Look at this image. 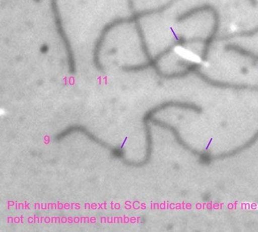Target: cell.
I'll return each instance as SVG.
<instances>
[{
	"instance_id": "obj_1",
	"label": "cell",
	"mask_w": 258,
	"mask_h": 232,
	"mask_svg": "<svg viewBox=\"0 0 258 232\" xmlns=\"http://www.w3.org/2000/svg\"><path fill=\"white\" fill-rule=\"evenodd\" d=\"M204 11H210L213 14L214 18L213 30H212L211 33L208 38L205 41L204 50H203L202 52V59L204 61H206L209 54L210 46L211 45L214 38H215L218 32L219 27H220V16H219L218 11L213 6H210L208 4L204 5V6L196 7V8L191 9L189 11L182 14L176 18V21L178 22H183V21L188 19L193 16L197 15L198 13L204 12Z\"/></svg>"
},
{
	"instance_id": "obj_2",
	"label": "cell",
	"mask_w": 258,
	"mask_h": 232,
	"mask_svg": "<svg viewBox=\"0 0 258 232\" xmlns=\"http://www.w3.org/2000/svg\"><path fill=\"white\" fill-rule=\"evenodd\" d=\"M190 40H186L184 38H179L176 43H174L172 45L169 46V47L167 48L163 51L160 52L158 55H156V57L154 59L152 58L148 60L147 63L140 64V65H131V66H124L122 67V70L125 71L126 72H138L140 71L144 70L147 69L149 67H153L154 65L156 63H158V61L160 60L163 56L165 55L169 54L171 50L173 49L174 47L177 45H183L188 43V41Z\"/></svg>"
},
{
	"instance_id": "obj_3",
	"label": "cell",
	"mask_w": 258,
	"mask_h": 232,
	"mask_svg": "<svg viewBox=\"0 0 258 232\" xmlns=\"http://www.w3.org/2000/svg\"><path fill=\"white\" fill-rule=\"evenodd\" d=\"M135 27L136 29H137L138 35L139 36L142 51L144 52L145 56H146L147 59L150 60V59H152V56L151 53H150L149 48L147 47L146 39H145L144 31H143L141 24H140V22H138H138H135Z\"/></svg>"
},
{
	"instance_id": "obj_4",
	"label": "cell",
	"mask_w": 258,
	"mask_h": 232,
	"mask_svg": "<svg viewBox=\"0 0 258 232\" xmlns=\"http://www.w3.org/2000/svg\"><path fill=\"white\" fill-rule=\"evenodd\" d=\"M258 34V26L255 28L248 30V31L238 32L229 34V35L223 36L222 38L223 40H230V39L234 38H250V37L254 36Z\"/></svg>"
}]
</instances>
